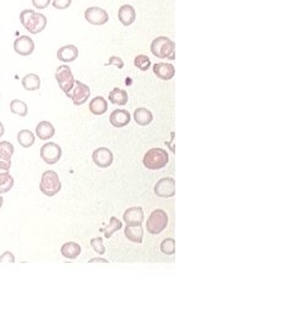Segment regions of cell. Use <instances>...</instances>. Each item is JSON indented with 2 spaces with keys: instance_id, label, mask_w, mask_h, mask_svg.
<instances>
[{
  "instance_id": "obj_4",
  "label": "cell",
  "mask_w": 294,
  "mask_h": 330,
  "mask_svg": "<svg viewBox=\"0 0 294 330\" xmlns=\"http://www.w3.org/2000/svg\"><path fill=\"white\" fill-rule=\"evenodd\" d=\"M39 189L42 193L48 197H53L61 189V182L59 180V175L53 170H47L42 174Z\"/></svg>"
},
{
  "instance_id": "obj_23",
  "label": "cell",
  "mask_w": 294,
  "mask_h": 330,
  "mask_svg": "<svg viewBox=\"0 0 294 330\" xmlns=\"http://www.w3.org/2000/svg\"><path fill=\"white\" fill-rule=\"evenodd\" d=\"M108 110V103L103 97H96L90 102V112L93 115H103Z\"/></svg>"
},
{
  "instance_id": "obj_6",
  "label": "cell",
  "mask_w": 294,
  "mask_h": 330,
  "mask_svg": "<svg viewBox=\"0 0 294 330\" xmlns=\"http://www.w3.org/2000/svg\"><path fill=\"white\" fill-rule=\"evenodd\" d=\"M55 80L58 82L59 87L65 94H68L74 87L75 78H74L73 72L68 65H61L56 69L55 71Z\"/></svg>"
},
{
  "instance_id": "obj_20",
  "label": "cell",
  "mask_w": 294,
  "mask_h": 330,
  "mask_svg": "<svg viewBox=\"0 0 294 330\" xmlns=\"http://www.w3.org/2000/svg\"><path fill=\"white\" fill-rule=\"evenodd\" d=\"M37 136L41 140H49L55 135V129H54L53 124L49 121H41L36 127Z\"/></svg>"
},
{
  "instance_id": "obj_36",
  "label": "cell",
  "mask_w": 294,
  "mask_h": 330,
  "mask_svg": "<svg viewBox=\"0 0 294 330\" xmlns=\"http://www.w3.org/2000/svg\"><path fill=\"white\" fill-rule=\"evenodd\" d=\"M108 65H115L118 69L124 68V63H123L122 59L118 58V56H112V58L109 59V61H108Z\"/></svg>"
},
{
  "instance_id": "obj_5",
  "label": "cell",
  "mask_w": 294,
  "mask_h": 330,
  "mask_svg": "<svg viewBox=\"0 0 294 330\" xmlns=\"http://www.w3.org/2000/svg\"><path fill=\"white\" fill-rule=\"evenodd\" d=\"M168 225V215L163 209H156L147 219V231L151 235H158Z\"/></svg>"
},
{
  "instance_id": "obj_21",
  "label": "cell",
  "mask_w": 294,
  "mask_h": 330,
  "mask_svg": "<svg viewBox=\"0 0 294 330\" xmlns=\"http://www.w3.org/2000/svg\"><path fill=\"white\" fill-rule=\"evenodd\" d=\"M60 253L65 258L69 259H75L80 256L81 253V246L76 242H66L61 246Z\"/></svg>"
},
{
  "instance_id": "obj_13",
  "label": "cell",
  "mask_w": 294,
  "mask_h": 330,
  "mask_svg": "<svg viewBox=\"0 0 294 330\" xmlns=\"http://www.w3.org/2000/svg\"><path fill=\"white\" fill-rule=\"evenodd\" d=\"M14 49L19 55L28 56L33 53L34 42L28 36H20L19 38L15 39Z\"/></svg>"
},
{
  "instance_id": "obj_27",
  "label": "cell",
  "mask_w": 294,
  "mask_h": 330,
  "mask_svg": "<svg viewBox=\"0 0 294 330\" xmlns=\"http://www.w3.org/2000/svg\"><path fill=\"white\" fill-rule=\"evenodd\" d=\"M17 141H19L20 146L24 147V148H29L34 144V135L33 132H31L29 130H21V131L17 134Z\"/></svg>"
},
{
  "instance_id": "obj_16",
  "label": "cell",
  "mask_w": 294,
  "mask_h": 330,
  "mask_svg": "<svg viewBox=\"0 0 294 330\" xmlns=\"http://www.w3.org/2000/svg\"><path fill=\"white\" fill-rule=\"evenodd\" d=\"M153 72L158 78L163 81H169L174 77L175 69L172 64L157 63L153 65Z\"/></svg>"
},
{
  "instance_id": "obj_8",
  "label": "cell",
  "mask_w": 294,
  "mask_h": 330,
  "mask_svg": "<svg viewBox=\"0 0 294 330\" xmlns=\"http://www.w3.org/2000/svg\"><path fill=\"white\" fill-rule=\"evenodd\" d=\"M41 158L46 162L47 164L53 165L58 163L61 158V147L54 142H48L43 144L41 148Z\"/></svg>"
},
{
  "instance_id": "obj_9",
  "label": "cell",
  "mask_w": 294,
  "mask_h": 330,
  "mask_svg": "<svg viewBox=\"0 0 294 330\" xmlns=\"http://www.w3.org/2000/svg\"><path fill=\"white\" fill-rule=\"evenodd\" d=\"M85 20L93 26H102L107 24L109 16L106 10L98 6H91L85 11Z\"/></svg>"
},
{
  "instance_id": "obj_25",
  "label": "cell",
  "mask_w": 294,
  "mask_h": 330,
  "mask_svg": "<svg viewBox=\"0 0 294 330\" xmlns=\"http://www.w3.org/2000/svg\"><path fill=\"white\" fill-rule=\"evenodd\" d=\"M108 99H109L110 103L117 105H125L128 103V92L124 90H120V88H114L112 92L109 93L108 95Z\"/></svg>"
},
{
  "instance_id": "obj_18",
  "label": "cell",
  "mask_w": 294,
  "mask_h": 330,
  "mask_svg": "<svg viewBox=\"0 0 294 330\" xmlns=\"http://www.w3.org/2000/svg\"><path fill=\"white\" fill-rule=\"evenodd\" d=\"M118 17H119V21L124 26H130V24H133L135 22L136 11H135V9L132 5H123V6H120L119 11H118Z\"/></svg>"
},
{
  "instance_id": "obj_11",
  "label": "cell",
  "mask_w": 294,
  "mask_h": 330,
  "mask_svg": "<svg viewBox=\"0 0 294 330\" xmlns=\"http://www.w3.org/2000/svg\"><path fill=\"white\" fill-rule=\"evenodd\" d=\"M113 153L109 148L107 147H100L96 149L92 154L93 163L97 165L98 167H108L113 163Z\"/></svg>"
},
{
  "instance_id": "obj_34",
  "label": "cell",
  "mask_w": 294,
  "mask_h": 330,
  "mask_svg": "<svg viewBox=\"0 0 294 330\" xmlns=\"http://www.w3.org/2000/svg\"><path fill=\"white\" fill-rule=\"evenodd\" d=\"M71 5V0H53V6L58 10H65Z\"/></svg>"
},
{
  "instance_id": "obj_2",
  "label": "cell",
  "mask_w": 294,
  "mask_h": 330,
  "mask_svg": "<svg viewBox=\"0 0 294 330\" xmlns=\"http://www.w3.org/2000/svg\"><path fill=\"white\" fill-rule=\"evenodd\" d=\"M151 51L156 58L160 59H175V43L168 37H157L151 43Z\"/></svg>"
},
{
  "instance_id": "obj_15",
  "label": "cell",
  "mask_w": 294,
  "mask_h": 330,
  "mask_svg": "<svg viewBox=\"0 0 294 330\" xmlns=\"http://www.w3.org/2000/svg\"><path fill=\"white\" fill-rule=\"evenodd\" d=\"M132 120V115L128 110L124 109H117L114 112H112L109 117V121L110 124L113 125L114 127H118V129H122V127H125Z\"/></svg>"
},
{
  "instance_id": "obj_26",
  "label": "cell",
  "mask_w": 294,
  "mask_h": 330,
  "mask_svg": "<svg viewBox=\"0 0 294 330\" xmlns=\"http://www.w3.org/2000/svg\"><path fill=\"white\" fill-rule=\"evenodd\" d=\"M14 186V177L6 170L0 169V194L6 193Z\"/></svg>"
},
{
  "instance_id": "obj_37",
  "label": "cell",
  "mask_w": 294,
  "mask_h": 330,
  "mask_svg": "<svg viewBox=\"0 0 294 330\" xmlns=\"http://www.w3.org/2000/svg\"><path fill=\"white\" fill-rule=\"evenodd\" d=\"M88 263H108V259H106V258H102V257H96V258H91V259L88 260Z\"/></svg>"
},
{
  "instance_id": "obj_29",
  "label": "cell",
  "mask_w": 294,
  "mask_h": 330,
  "mask_svg": "<svg viewBox=\"0 0 294 330\" xmlns=\"http://www.w3.org/2000/svg\"><path fill=\"white\" fill-rule=\"evenodd\" d=\"M122 228H123L122 221H120L118 218H115V216H112V218H110V220H109V224H108L106 228L101 229V231H103V233H105L106 237L110 238V237H112L113 234L115 233V231L120 230Z\"/></svg>"
},
{
  "instance_id": "obj_19",
  "label": "cell",
  "mask_w": 294,
  "mask_h": 330,
  "mask_svg": "<svg viewBox=\"0 0 294 330\" xmlns=\"http://www.w3.org/2000/svg\"><path fill=\"white\" fill-rule=\"evenodd\" d=\"M125 237L135 243H141L144 237V229L141 225H127L125 226Z\"/></svg>"
},
{
  "instance_id": "obj_17",
  "label": "cell",
  "mask_w": 294,
  "mask_h": 330,
  "mask_svg": "<svg viewBox=\"0 0 294 330\" xmlns=\"http://www.w3.org/2000/svg\"><path fill=\"white\" fill-rule=\"evenodd\" d=\"M79 56V49L76 46L69 44V46H64L56 51V58L63 63H71V61L76 60Z\"/></svg>"
},
{
  "instance_id": "obj_31",
  "label": "cell",
  "mask_w": 294,
  "mask_h": 330,
  "mask_svg": "<svg viewBox=\"0 0 294 330\" xmlns=\"http://www.w3.org/2000/svg\"><path fill=\"white\" fill-rule=\"evenodd\" d=\"M134 65L136 66L137 69H140L141 71H147L151 66V60L147 55H137L134 60Z\"/></svg>"
},
{
  "instance_id": "obj_3",
  "label": "cell",
  "mask_w": 294,
  "mask_h": 330,
  "mask_svg": "<svg viewBox=\"0 0 294 330\" xmlns=\"http://www.w3.org/2000/svg\"><path fill=\"white\" fill-rule=\"evenodd\" d=\"M144 165L148 170H160L167 166L169 156L163 148H152L144 156Z\"/></svg>"
},
{
  "instance_id": "obj_10",
  "label": "cell",
  "mask_w": 294,
  "mask_h": 330,
  "mask_svg": "<svg viewBox=\"0 0 294 330\" xmlns=\"http://www.w3.org/2000/svg\"><path fill=\"white\" fill-rule=\"evenodd\" d=\"M155 193L162 198H170L175 194V181L173 177H163L155 185Z\"/></svg>"
},
{
  "instance_id": "obj_7",
  "label": "cell",
  "mask_w": 294,
  "mask_h": 330,
  "mask_svg": "<svg viewBox=\"0 0 294 330\" xmlns=\"http://www.w3.org/2000/svg\"><path fill=\"white\" fill-rule=\"evenodd\" d=\"M90 94H91V91H90V88H88V86L85 85V83L80 82V81L75 80L73 90H71L66 95H68V97L73 100L74 104L79 107V105H82L87 102L88 98H90Z\"/></svg>"
},
{
  "instance_id": "obj_35",
  "label": "cell",
  "mask_w": 294,
  "mask_h": 330,
  "mask_svg": "<svg viewBox=\"0 0 294 330\" xmlns=\"http://www.w3.org/2000/svg\"><path fill=\"white\" fill-rule=\"evenodd\" d=\"M52 0H32V4H33V6L36 7V9H46L47 6H49V4H51Z\"/></svg>"
},
{
  "instance_id": "obj_32",
  "label": "cell",
  "mask_w": 294,
  "mask_h": 330,
  "mask_svg": "<svg viewBox=\"0 0 294 330\" xmlns=\"http://www.w3.org/2000/svg\"><path fill=\"white\" fill-rule=\"evenodd\" d=\"M91 246H92L93 251L98 255H105L106 253V247L103 245V238L102 237H95L91 240Z\"/></svg>"
},
{
  "instance_id": "obj_24",
  "label": "cell",
  "mask_w": 294,
  "mask_h": 330,
  "mask_svg": "<svg viewBox=\"0 0 294 330\" xmlns=\"http://www.w3.org/2000/svg\"><path fill=\"white\" fill-rule=\"evenodd\" d=\"M22 87L26 91H37L41 87V78L36 73H27L22 78Z\"/></svg>"
},
{
  "instance_id": "obj_39",
  "label": "cell",
  "mask_w": 294,
  "mask_h": 330,
  "mask_svg": "<svg viewBox=\"0 0 294 330\" xmlns=\"http://www.w3.org/2000/svg\"><path fill=\"white\" fill-rule=\"evenodd\" d=\"M2 203H4V198H2V196L0 194V208L2 207Z\"/></svg>"
},
{
  "instance_id": "obj_22",
  "label": "cell",
  "mask_w": 294,
  "mask_h": 330,
  "mask_svg": "<svg viewBox=\"0 0 294 330\" xmlns=\"http://www.w3.org/2000/svg\"><path fill=\"white\" fill-rule=\"evenodd\" d=\"M134 119L140 126H147L153 120V115L146 108H137L134 112Z\"/></svg>"
},
{
  "instance_id": "obj_33",
  "label": "cell",
  "mask_w": 294,
  "mask_h": 330,
  "mask_svg": "<svg viewBox=\"0 0 294 330\" xmlns=\"http://www.w3.org/2000/svg\"><path fill=\"white\" fill-rule=\"evenodd\" d=\"M12 263H15L14 253L10 252V251H5L0 256V264H12Z\"/></svg>"
},
{
  "instance_id": "obj_1",
  "label": "cell",
  "mask_w": 294,
  "mask_h": 330,
  "mask_svg": "<svg viewBox=\"0 0 294 330\" xmlns=\"http://www.w3.org/2000/svg\"><path fill=\"white\" fill-rule=\"evenodd\" d=\"M21 24L32 34H38L47 27V17L43 14L33 11V10H22L20 14Z\"/></svg>"
},
{
  "instance_id": "obj_12",
  "label": "cell",
  "mask_w": 294,
  "mask_h": 330,
  "mask_svg": "<svg viewBox=\"0 0 294 330\" xmlns=\"http://www.w3.org/2000/svg\"><path fill=\"white\" fill-rule=\"evenodd\" d=\"M15 148L10 142H0V169L10 171L11 167V157L14 154Z\"/></svg>"
},
{
  "instance_id": "obj_30",
  "label": "cell",
  "mask_w": 294,
  "mask_h": 330,
  "mask_svg": "<svg viewBox=\"0 0 294 330\" xmlns=\"http://www.w3.org/2000/svg\"><path fill=\"white\" fill-rule=\"evenodd\" d=\"M160 251L167 256H173L175 253V240L174 238H164L160 243Z\"/></svg>"
},
{
  "instance_id": "obj_14",
  "label": "cell",
  "mask_w": 294,
  "mask_h": 330,
  "mask_svg": "<svg viewBox=\"0 0 294 330\" xmlns=\"http://www.w3.org/2000/svg\"><path fill=\"white\" fill-rule=\"evenodd\" d=\"M123 219L127 225H141L144 221V211L141 207H132L124 212Z\"/></svg>"
},
{
  "instance_id": "obj_28",
  "label": "cell",
  "mask_w": 294,
  "mask_h": 330,
  "mask_svg": "<svg viewBox=\"0 0 294 330\" xmlns=\"http://www.w3.org/2000/svg\"><path fill=\"white\" fill-rule=\"evenodd\" d=\"M10 110H11L12 114L19 115V117H21V118L27 117V114H28V108H27V104L20 99L11 100V103H10Z\"/></svg>"
},
{
  "instance_id": "obj_38",
  "label": "cell",
  "mask_w": 294,
  "mask_h": 330,
  "mask_svg": "<svg viewBox=\"0 0 294 330\" xmlns=\"http://www.w3.org/2000/svg\"><path fill=\"white\" fill-rule=\"evenodd\" d=\"M4 132H5V127H4V125H2V122L0 121V137L4 135Z\"/></svg>"
}]
</instances>
